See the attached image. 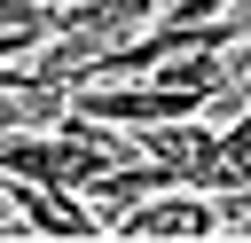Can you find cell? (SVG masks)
<instances>
[{
    "mask_svg": "<svg viewBox=\"0 0 251 243\" xmlns=\"http://www.w3.org/2000/svg\"><path fill=\"white\" fill-rule=\"evenodd\" d=\"M235 78H243V86H251V39H243V47H235Z\"/></svg>",
    "mask_w": 251,
    "mask_h": 243,
    "instance_id": "3",
    "label": "cell"
},
{
    "mask_svg": "<svg viewBox=\"0 0 251 243\" xmlns=\"http://www.w3.org/2000/svg\"><path fill=\"white\" fill-rule=\"evenodd\" d=\"M212 188L227 196V188H251V110L235 118V125H220V172H212Z\"/></svg>",
    "mask_w": 251,
    "mask_h": 243,
    "instance_id": "2",
    "label": "cell"
},
{
    "mask_svg": "<svg viewBox=\"0 0 251 243\" xmlns=\"http://www.w3.org/2000/svg\"><path fill=\"white\" fill-rule=\"evenodd\" d=\"M110 235H126V243H204V235H227V196L173 180V188L126 204V212L110 219Z\"/></svg>",
    "mask_w": 251,
    "mask_h": 243,
    "instance_id": "1",
    "label": "cell"
}]
</instances>
